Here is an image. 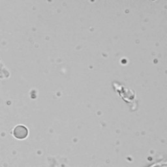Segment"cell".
Returning <instances> with one entry per match:
<instances>
[{
	"label": "cell",
	"instance_id": "1",
	"mask_svg": "<svg viewBox=\"0 0 167 167\" xmlns=\"http://www.w3.org/2000/svg\"><path fill=\"white\" fill-rule=\"evenodd\" d=\"M14 134L18 138H24L28 134V130L24 126H18L15 129Z\"/></svg>",
	"mask_w": 167,
	"mask_h": 167
},
{
	"label": "cell",
	"instance_id": "2",
	"mask_svg": "<svg viewBox=\"0 0 167 167\" xmlns=\"http://www.w3.org/2000/svg\"><path fill=\"white\" fill-rule=\"evenodd\" d=\"M150 167H167L166 166V162L165 161H160L155 163L150 166Z\"/></svg>",
	"mask_w": 167,
	"mask_h": 167
}]
</instances>
